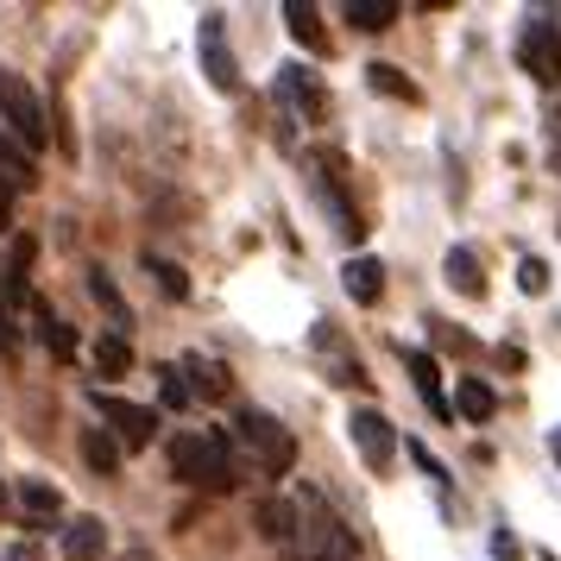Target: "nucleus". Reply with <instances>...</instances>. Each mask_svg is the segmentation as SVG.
Segmentation results:
<instances>
[{
	"instance_id": "9b49d317",
	"label": "nucleus",
	"mask_w": 561,
	"mask_h": 561,
	"mask_svg": "<svg viewBox=\"0 0 561 561\" xmlns=\"http://www.w3.org/2000/svg\"><path fill=\"white\" fill-rule=\"evenodd\" d=\"M178 373H183V385H190V398H208V404H221V398L233 391V379H228V366H221V359L190 354Z\"/></svg>"
},
{
	"instance_id": "7ed1b4c3",
	"label": "nucleus",
	"mask_w": 561,
	"mask_h": 561,
	"mask_svg": "<svg viewBox=\"0 0 561 561\" xmlns=\"http://www.w3.org/2000/svg\"><path fill=\"white\" fill-rule=\"evenodd\" d=\"M240 448L253 455V467L265 473V480H284L290 467H297V435L284 430L278 416H265V410H240Z\"/></svg>"
},
{
	"instance_id": "ddd939ff",
	"label": "nucleus",
	"mask_w": 561,
	"mask_h": 561,
	"mask_svg": "<svg viewBox=\"0 0 561 561\" xmlns=\"http://www.w3.org/2000/svg\"><path fill=\"white\" fill-rule=\"evenodd\" d=\"M102 556H107L102 517H77V524L64 530V561H102Z\"/></svg>"
},
{
	"instance_id": "cd10ccee",
	"label": "nucleus",
	"mask_w": 561,
	"mask_h": 561,
	"mask_svg": "<svg viewBox=\"0 0 561 561\" xmlns=\"http://www.w3.org/2000/svg\"><path fill=\"white\" fill-rule=\"evenodd\" d=\"M146 272L158 278V290H164L171 304H183V297H190V278H183V272L171 265V259H152V253H146Z\"/></svg>"
},
{
	"instance_id": "4468645a",
	"label": "nucleus",
	"mask_w": 561,
	"mask_h": 561,
	"mask_svg": "<svg viewBox=\"0 0 561 561\" xmlns=\"http://www.w3.org/2000/svg\"><path fill=\"white\" fill-rule=\"evenodd\" d=\"M32 259H38V240L32 233H13V253H7V272H0V290L7 297H32Z\"/></svg>"
},
{
	"instance_id": "6e6552de",
	"label": "nucleus",
	"mask_w": 561,
	"mask_h": 561,
	"mask_svg": "<svg viewBox=\"0 0 561 561\" xmlns=\"http://www.w3.org/2000/svg\"><path fill=\"white\" fill-rule=\"evenodd\" d=\"M95 410H102L107 423H114V435L127 442V448H139V442H152L158 416L146 404H127V398H114V391H95Z\"/></svg>"
},
{
	"instance_id": "a211bd4d",
	"label": "nucleus",
	"mask_w": 561,
	"mask_h": 561,
	"mask_svg": "<svg viewBox=\"0 0 561 561\" xmlns=\"http://www.w3.org/2000/svg\"><path fill=\"white\" fill-rule=\"evenodd\" d=\"M89 297H95V304L107 309V322H114V334H121V329H133V309H127V297H121V290H114V278H107L102 265H95V272H89Z\"/></svg>"
},
{
	"instance_id": "39448f33",
	"label": "nucleus",
	"mask_w": 561,
	"mask_h": 561,
	"mask_svg": "<svg viewBox=\"0 0 561 561\" xmlns=\"http://www.w3.org/2000/svg\"><path fill=\"white\" fill-rule=\"evenodd\" d=\"M517 64H524V77H536L542 89H556L561 82V26L556 20H530V26H524Z\"/></svg>"
},
{
	"instance_id": "a878e982",
	"label": "nucleus",
	"mask_w": 561,
	"mask_h": 561,
	"mask_svg": "<svg viewBox=\"0 0 561 561\" xmlns=\"http://www.w3.org/2000/svg\"><path fill=\"white\" fill-rule=\"evenodd\" d=\"M366 82H373L379 95H398V102H416V82H410L404 70H398V64H373V70H366Z\"/></svg>"
},
{
	"instance_id": "20e7f679",
	"label": "nucleus",
	"mask_w": 561,
	"mask_h": 561,
	"mask_svg": "<svg viewBox=\"0 0 561 561\" xmlns=\"http://www.w3.org/2000/svg\"><path fill=\"white\" fill-rule=\"evenodd\" d=\"M0 127L20 152L45 146V107H38V95H32V82L20 70H0Z\"/></svg>"
},
{
	"instance_id": "473e14b6",
	"label": "nucleus",
	"mask_w": 561,
	"mask_h": 561,
	"mask_svg": "<svg viewBox=\"0 0 561 561\" xmlns=\"http://www.w3.org/2000/svg\"><path fill=\"white\" fill-rule=\"evenodd\" d=\"M549 448H556V460H561V430H556V435H549Z\"/></svg>"
},
{
	"instance_id": "7c9ffc66",
	"label": "nucleus",
	"mask_w": 561,
	"mask_h": 561,
	"mask_svg": "<svg viewBox=\"0 0 561 561\" xmlns=\"http://www.w3.org/2000/svg\"><path fill=\"white\" fill-rule=\"evenodd\" d=\"M20 347V329H13V309H7V290H0V354Z\"/></svg>"
},
{
	"instance_id": "f3484780",
	"label": "nucleus",
	"mask_w": 561,
	"mask_h": 561,
	"mask_svg": "<svg viewBox=\"0 0 561 561\" xmlns=\"http://www.w3.org/2000/svg\"><path fill=\"white\" fill-rule=\"evenodd\" d=\"M442 272H448V284H455L460 297H485V272H480V259H473V247H455Z\"/></svg>"
},
{
	"instance_id": "2eb2a0df",
	"label": "nucleus",
	"mask_w": 561,
	"mask_h": 561,
	"mask_svg": "<svg viewBox=\"0 0 561 561\" xmlns=\"http://www.w3.org/2000/svg\"><path fill=\"white\" fill-rule=\"evenodd\" d=\"M341 284H347L354 304H379L385 297V265L379 259H347V265H341Z\"/></svg>"
},
{
	"instance_id": "4be33fe9",
	"label": "nucleus",
	"mask_w": 561,
	"mask_h": 561,
	"mask_svg": "<svg viewBox=\"0 0 561 561\" xmlns=\"http://www.w3.org/2000/svg\"><path fill=\"white\" fill-rule=\"evenodd\" d=\"M341 13H347V26H359V32H385L391 20H398V7H391V0H347Z\"/></svg>"
},
{
	"instance_id": "c85d7f7f",
	"label": "nucleus",
	"mask_w": 561,
	"mask_h": 561,
	"mask_svg": "<svg viewBox=\"0 0 561 561\" xmlns=\"http://www.w3.org/2000/svg\"><path fill=\"white\" fill-rule=\"evenodd\" d=\"M517 284H524V297H542V290H549V265H542V259H524V265H517Z\"/></svg>"
},
{
	"instance_id": "72a5a7b5",
	"label": "nucleus",
	"mask_w": 561,
	"mask_h": 561,
	"mask_svg": "<svg viewBox=\"0 0 561 561\" xmlns=\"http://www.w3.org/2000/svg\"><path fill=\"white\" fill-rule=\"evenodd\" d=\"M556 164H561V152H556Z\"/></svg>"
},
{
	"instance_id": "393cba45",
	"label": "nucleus",
	"mask_w": 561,
	"mask_h": 561,
	"mask_svg": "<svg viewBox=\"0 0 561 561\" xmlns=\"http://www.w3.org/2000/svg\"><path fill=\"white\" fill-rule=\"evenodd\" d=\"M95 366H102L107 379H121V373L133 366V347H127V334H102V341H95Z\"/></svg>"
},
{
	"instance_id": "412c9836",
	"label": "nucleus",
	"mask_w": 561,
	"mask_h": 561,
	"mask_svg": "<svg viewBox=\"0 0 561 561\" xmlns=\"http://www.w3.org/2000/svg\"><path fill=\"white\" fill-rule=\"evenodd\" d=\"M455 410L467 416V423H485V416L499 410V398H492V385H485V379H460V391H455Z\"/></svg>"
},
{
	"instance_id": "5701e85b",
	"label": "nucleus",
	"mask_w": 561,
	"mask_h": 561,
	"mask_svg": "<svg viewBox=\"0 0 561 561\" xmlns=\"http://www.w3.org/2000/svg\"><path fill=\"white\" fill-rule=\"evenodd\" d=\"M82 460H89V467H95V473H121V442H114V435H102V430H89L82 435Z\"/></svg>"
},
{
	"instance_id": "f03ea898",
	"label": "nucleus",
	"mask_w": 561,
	"mask_h": 561,
	"mask_svg": "<svg viewBox=\"0 0 561 561\" xmlns=\"http://www.w3.org/2000/svg\"><path fill=\"white\" fill-rule=\"evenodd\" d=\"M297 561H359V536L334 517L322 492H297V536H290Z\"/></svg>"
},
{
	"instance_id": "bb28decb",
	"label": "nucleus",
	"mask_w": 561,
	"mask_h": 561,
	"mask_svg": "<svg viewBox=\"0 0 561 561\" xmlns=\"http://www.w3.org/2000/svg\"><path fill=\"white\" fill-rule=\"evenodd\" d=\"M20 499H26L32 517H57V511H64V492L45 485V480H26V485H20Z\"/></svg>"
},
{
	"instance_id": "9d476101",
	"label": "nucleus",
	"mask_w": 561,
	"mask_h": 561,
	"mask_svg": "<svg viewBox=\"0 0 561 561\" xmlns=\"http://www.w3.org/2000/svg\"><path fill=\"white\" fill-rule=\"evenodd\" d=\"M253 530L272 542V549H290L297 536V499H259L253 505Z\"/></svg>"
},
{
	"instance_id": "0eeeda50",
	"label": "nucleus",
	"mask_w": 561,
	"mask_h": 561,
	"mask_svg": "<svg viewBox=\"0 0 561 561\" xmlns=\"http://www.w3.org/2000/svg\"><path fill=\"white\" fill-rule=\"evenodd\" d=\"M316 164H322V178H316V196H322V208H329L334 215V233H341V240H359V215H354V203H347V196H341V158L334 152H322L316 158Z\"/></svg>"
},
{
	"instance_id": "2f4dec72",
	"label": "nucleus",
	"mask_w": 561,
	"mask_h": 561,
	"mask_svg": "<svg viewBox=\"0 0 561 561\" xmlns=\"http://www.w3.org/2000/svg\"><path fill=\"white\" fill-rule=\"evenodd\" d=\"M13 196H20V190L0 178V228H13Z\"/></svg>"
},
{
	"instance_id": "dca6fc26",
	"label": "nucleus",
	"mask_w": 561,
	"mask_h": 561,
	"mask_svg": "<svg viewBox=\"0 0 561 561\" xmlns=\"http://www.w3.org/2000/svg\"><path fill=\"white\" fill-rule=\"evenodd\" d=\"M404 366H410V379H416V391H423V404H430L435 416H455V404L442 398V373H435V359L430 354H404Z\"/></svg>"
},
{
	"instance_id": "f257e3e1",
	"label": "nucleus",
	"mask_w": 561,
	"mask_h": 561,
	"mask_svg": "<svg viewBox=\"0 0 561 561\" xmlns=\"http://www.w3.org/2000/svg\"><path fill=\"white\" fill-rule=\"evenodd\" d=\"M171 473H178L183 485H196V492H233L240 485V467H233L228 455V435L215 430H183L178 442H171Z\"/></svg>"
},
{
	"instance_id": "423d86ee",
	"label": "nucleus",
	"mask_w": 561,
	"mask_h": 561,
	"mask_svg": "<svg viewBox=\"0 0 561 561\" xmlns=\"http://www.w3.org/2000/svg\"><path fill=\"white\" fill-rule=\"evenodd\" d=\"M347 435H354V448L366 467H391V455H398V435H391V423H385L379 410H354L347 416Z\"/></svg>"
},
{
	"instance_id": "1a4fd4ad",
	"label": "nucleus",
	"mask_w": 561,
	"mask_h": 561,
	"mask_svg": "<svg viewBox=\"0 0 561 561\" xmlns=\"http://www.w3.org/2000/svg\"><path fill=\"white\" fill-rule=\"evenodd\" d=\"M203 70H208V82H215L221 95L240 82V70H233V51H228V32H221V20H215V13L203 20Z\"/></svg>"
},
{
	"instance_id": "b1692460",
	"label": "nucleus",
	"mask_w": 561,
	"mask_h": 561,
	"mask_svg": "<svg viewBox=\"0 0 561 561\" xmlns=\"http://www.w3.org/2000/svg\"><path fill=\"white\" fill-rule=\"evenodd\" d=\"M0 178L13 183V190H26L32 178H38V164H32V152H20L7 133H0Z\"/></svg>"
},
{
	"instance_id": "c756f323",
	"label": "nucleus",
	"mask_w": 561,
	"mask_h": 561,
	"mask_svg": "<svg viewBox=\"0 0 561 561\" xmlns=\"http://www.w3.org/2000/svg\"><path fill=\"white\" fill-rule=\"evenodd\" d=\"M158 379H164V404H171V410H183V404H190V385H183V373H178V366H164Z\"/></svg>"
},
{
	"instance_id": "aec40b11",
	"label": "nucleus",
	"mask_w": 561,
	"mask_h": 561,
	"mask_svg": "<svg viewBox=\"0 0 561 561\" xmlns=\"http://www.w3.org/2000/svg\"><path fill=\"white\" fill-rule=\"evenodd\" d=\"M32 309H38V341H45L57 359H77V329H70V322H57L51 304H32Z\"/></svg>"
},
{
	"instance_id": "6ab92c4d",
	"label": "nucleus",
	"mask_w": 561,
	"mask_h": 561,
	"mask_svg": "<svg viewBox=\"0 0 561 561\" xmlns=\"http://www.w3.org/2000/svg\"><path fill=\"white\" fill-rule=\"evenodd\" d=\"M284 20H290V32H297V45H309V51H329V32H322V13H316L309 0H290V7H284Z\"/></svg>"
},
{
	"instance_id": "f8f14e48",
	"label": "nucleus",
	"mask_w": 561,
	"mask_h": 561,
	"mask_svg": "<svg viewBox=\"0 0 561 561\" xmlns=\"http://www.w3.org/2000/svg\"><path fill=\"white\" fill-rule=\"evenodd\" d=\"M278 95H284V102H290V107H304L309 121L322 114V82L309 77L304 64H284V70H278Z\"/></svg>"
}]
</instances>
